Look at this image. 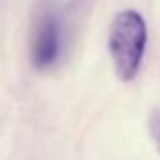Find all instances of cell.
Returning <instances> with one entry per match:
<instances>
[{"label":"cell","mask_w":160,"mask_h":160,"mask_svg":"<svg viewBox=\"0 0 160 160\" xmlns=\"http://www.w3.org/2000/svg\"><path fill=\"white\" fill-rule=\"evenodd\" d=\"M148 31L140 12L122 10L113 16L108 32V49L116 77L128 83L138 75L146 51Z\"/></svg>","instance_id":"1"},{"label":"cell","mask_w":160,"mask_h":160,"mask_svg":"<svg viewBox=\"0 0 160 160\" xmlns=\"http://www.w3.org/2000/svg\"><path fill=\"white\" fill-rule=\"evenodd\" d=\"M59 51H61L59 20L53 12H45L35 27L31 45V61L37 69H49L59 59Z\"/></svg>","instance_id":"2"},{"label":"cell","mask_w":160,"mask_h":160,"mask_svg":"<svg viewBox=\"0 0 160 160\" xmlns=\"http://www.w3.org/2000/svg\"><path fill=\"white\" fill-rule=\"evenodd\" d=\"M148 132H150V138H152L156 150L160 152V109H152L148 118Z\"/></svg>","instance_id":"3"}]
</instances>
